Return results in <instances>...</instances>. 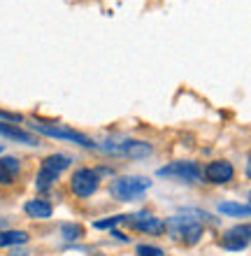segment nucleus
I'll return each mask as SVG.
<instances>
[{"mask_svg": "<svg viewBox=\"0 0 251 256\" xmlns=\"http://www.w3.org/2000/svg\"><path fill=\"white\" fill-rule=\"evenodd\" d=\"M205 222H214L207 212L196 208H184L165 222V230L172 240L182 244H198L205 236Z\"/></svg>", "mask_w": 251, "mask_h": 256, "instance_id": "1", "label": "nucleus"}, {"mask_svg": "<svg viewBox=\"0 0 251 256\" xmlns=\"http://www.w3.org/2000/svg\"><path fill=\"white\" fill-rule=\"evenodd\" d=\"M151 189V180L144 175H121L114 177L109 184V194L114 200L121 202H135L144 198V194Z\"/></svg>", "mask_w": 251, "mask_h": 256, "instance_id": "2", "label": "nucleus"}, {"mask_svg": "<svg viewBox=\"0 0 251 256\" xmlns=\"http://www.w3.org/2000/svg\"><path fill=\"white\" fill-rule=\"evenodd\" d=\"M70 166H72V156L70 154H61V152L49 154L40 163V170H37V177H35V186L40 191H49Z\"/></svg>", "mask_w": 251, "mask_h": 256, "instance_id": "3", "label": "nucleus"}, {"mask_svg": "<svg viewBox=\"0 0 251 256\" xmlns=\"http://www.w3.org/2000/svg\"><path fill=\"white\" fill-rule=\"evenodd\" d=\"M30 128L37 130L40 135H47V138H54V140H63V142H72V144H79V147L86 149H98V142H93L88 135L79 133L75 128H68L63 124H44V122H30Z\"/></svg>", "mask_w": 251, "mask_h": 256, "instance_id": "4", "label": "nucleus"}, {"mask_svg": "<svg viewBox=\"0 0 251 256\" xmlns=\"http://www.w3.org/2000/svg\"><path fill=\"white\" fill-rule=\"evenodd\" d=\"M156 177L168 180V182L196 184L203 180V168L196 161H170L156 170Z\"/></svg>", "mask_w": 251, "mask_h": 256, "instance_id": "5", "label": "nucleus"}, {"mask_svg": "<svg viewBox=\"0 0 251 256\" xmlns=\"http://www.w3.org/2000/svg\"><path fill=\"white\" fill-rule=\"evenodd\" d=\"M98 149L107 152V154H114V156H123V158H133V161L147 158V156H151V152H154V147H151L149 142L130 140V138L119 140V142L107 140V142H102V144H98Z\"/></svg>", "mask_w": 251, "mask_h": 256, "instance_id": "6", "label": "nucleus"}, {"mask_svg": "<svg viewBox=\"0 0 251 256\" xmlns=\"http://www.w3.org/2000/svg\"><path fill=\"white\" fill-rule=\"evenodd\" d=\"M100 186V175L93 168H77L70 177V191L77 198H91Z\"/></svg>", "mask_w": 251, "mask_h": 256, "instance_id": "7", "label": "nucleus"}, {"mask_svg": "<svg viewBox=\"0 0 251 256\" xmlns=\"http://www.w3.org/2000/svg\"><path fill=\"white\" fill-rule=\"evenodd\" d=\"M123 224H128L130 228L147 233V236H163L165 233V222L154 216L151 212H135V214H126Z\"/></svg>", "mask_w": 251, "mask_h": 256, "instance_id": "8", "label": "nucleus"}, {"mask_svg": "<svg viewBox=\"0 0 251 256\" xmlns=\"http://www.w3.org/2000/svg\"><path fill=\"white\" fill-rule=\"evenodd\" d=\"M251 244V224H238L233 228L224 230L221 247L226 252H242Z\"/></svg>", "mask_w": 251, "mask_h": 256, "instance_id": "9", "label": "nucleus"}, {"mask_svg": "<svg viewBox=\"0 0 251 256\" xmlns=\"http://www.w3.org/2000/svg\"><path fill=\"white\" fill-rule=\"evenodd\" d=\"M203 177L210 184H228L235 180V166L226 158H217V161H210L205 166Z\"/></svg>", "mask_w": 251, "mask_h": 256, "instance_id": "10", "label": "nucleus"}, {"mask_svg": "<svg viewBox=\"0 0 251 256\" xmlns=\"http://www.w3.org/2000/svg\"><path fill=\"white\" fill-rule=\"evenodd\" d=\"M0 135L5 140H12V142H19V144H28V147H37L40 140L35 138L30 130L21 128L19 124H7V122H0Z\"/></svg>", "mask_w": 251, "mask_h": 256, "instance_id": "11", "label": "nucleus"}, {"mask_svg": "<svg viewBox=\"0 0 251 256\" xmlns=\"http://www.w3.org/2000/svg\"><path fill=\"white\" fill-rule=\"evenodd\" d=\"M21 172V161L16 156H0V184L9 186L16 182V177Z\"/></svg>", "mask_w": 251, "mask_h": 256, "instance_id": "12", "label": "nucleus"}, {"mask_svg": "<svg viewBox=\"0 0 251 256\" xmlns=\"http://www.w3.org/2000/svg\"><path fill=\"white\" fill-rule=\"evenodd\" d=\"M23 212H26L30 219H49L54 214V208L51 202L44 200V198H30V200L23 205Z\"/></svg>", "mask_w": 251, "mask_h": 256, "instance_id": "13", "label": "nucleus"}, {"mask_svg": "<svg viewBox=\"0 0 251 256\" xmlns=\"http://www.w3.org/2000/svg\"><path fill=\"white\" fill-rule=\"evenodd\" d=\"M217 212L224 216H233V219H242V216H251V202L224 200L217 205Z\"/></svg>", "mask_w": 251, "mask_h": 256, "instance_id": "14", "label": "nucleus"}, {"mask_svg": "<svg viewBox=\"0 0 251 256\" xmlns=\"http://www.w3.org/2000/svg\"><path fill=\"white\" fill-rule=\"evenodd\" d=\"M26 242H28L26 230H16V228L0 230V247H19V244H26Z\"/></svg>", "mask_w": 251, "mask_h": 256, "instance_id": "15", "label": "nucleus"}, {"mask_svg": "<svg viewBox=\"0 0 251 256\" xmlns=\"http://www.w3.org/2000/svg\"><path fill=\"white\" fill-rule=\"evenodd\" d=\"M84 236V226L82 224H61V238L63 240H68V242H75V240H79V238Z\"/></svg>", "mask_w": 251, "mask_h": 256, "instance_id": "16", "label": "nucleus"}, {"mask_svg": "<svg viewBox=\"0 0 251 256\" xmlns=\"http://www.w3.org/2000/svg\"><path fill=\"white\" fill-rule=\"evenodd\" d=\"M123 219H126V214H114V216H107V219H98L93 226L98 230H114V226L123 224Z\"/></svg>", "mask_w": 251, "mask_h": 256, "instance_id": "17", "label": "nucleus"}, {"mask_svg": "<svg viewBox=\"0 0 251 256\" xmlns=\"http://www.w3.org/2000/svg\"><path fill=\"white\" fill-rule=\"evenodd\" d=\"M137 256H165V252L161 250V247H156V244H137V250H135Z\"/></svg>", "mask_w": 251, "mask_h": 256, "instance_id": "18", "label": "nucleus"}, {"mask_svg": "<svg viewBox=\"0 0 251 256\" xmlns=\"http://www.w3.org/2000/svg\"><path fill=\"white\" fill-rule=\"evenodd\" d=\"M0 122H7V124H19V122H23V116L16 114V112H7V110H0Z\"/></svg>", "mask_w": 251, "mask_h": 256, "instance_id": "19", "label": "nucleus"}, {"mask_svg": "<svg viewBox=\"0 0 251 256\" xmlns=\"http://www.w3.org/2000/svg\"><path fill=\"white\" fill-rule=\"evenodd\" d=\"M245 172H247V177L251 180V154H249V158H247V168H245Z\"/></svg>", "mask_w": 251, "mask_h": 256, "instance_id": "20", "label": "nucleus"}, {"mask_svg": "<svg viewBox=\"0 0 251 256\" xmlns=\"http://www.w3.org/2000/svg\"><path fill=\"white\" fill-rule=\"evenodd\" d=\"M9 256H28V252H21V250H14Z\"/></svg>", "mask_w": 251, "mask_h": 256, "instance_id": "21", "label": "nucleus"}, {"mask_svg": "<svg viewBox=\"0 0 251 256\" xmlns=\"http://www.w3.org/2000/svg\"><path fill=\"white\" fill-rule=\"evenodd\" d=\"M2 149H5V147H2V144H0V154H2Z\"/></svg>", "mask_w": 251, "mask_h": 256, "instance_id": "22", "label": "nucleus"}]
</instances>
